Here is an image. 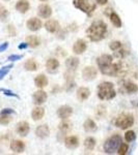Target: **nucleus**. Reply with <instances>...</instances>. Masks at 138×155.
<instances>
[{
	"label": "nucleus",
	"instance_id": "7ed1b4c3",
	"mask_svg": "<svg viewBox=\"0 0 138 155\" xmlns=\"http://www.w3.org/2000/svg\"><path fill=\"white\" fill-rule=\"evenodd\" d=\"M97 95L101 101H111L116 96L114 85L111 82H102L97 89Z\"/></svg>",
	"mask_w": 138,
	"mask_h": 155
},
{
	"label": "nucleus",
	"instance_id": "7c9ffc66",
	"mask_svg": "<svg viewBox=\"0 0 138 155\" xmlns=\"http://www.w3.org/2000/svg\"><path fill=\"white\" fill-rule=\"evenodd\" d=\"M12 120V118L11 114L0 113V124H1V125H7Z\"/></svg>",
	"mask_w": 138,
	"mask_h": 155
},
{
	"label": "nucleus",
	"instance_id": "b1692460",
	"mask_svg": "<svg viewBox=\"0 0 138 155\" xmlns=\"http://www.w3.org/2000/svg\"><path fill=\"white\" fill-rule=\"evenodd\" d=\"M76 96L80 101H86L90 96V90L88 88H86V87H80V88L77 89Z\"/></svg>",
	"mask_w": 138,
	"mask_h": 155
},
{
	"label": "nucleus",
	"instance_id": "423d86ee",
	"mask_svg": "<svg viewBox=\"0 0 138 155\" xmlns=\"http://www.w3.org/2000/svg\"><path fill=\"white\" fill-rule=\"evenodd\" d=\"M134 122H135V118L132 114L122 113L116 117L115 122H114V125L116 126L117 128H120V129H122V130H126V129L133 126Z\"/></svg>",
	"mask_w": 138,
	"mask_h": 155
},
{
	"label": "nucleus",
	"instance_id": "a18cd8bd",
	"mask_svg": "<svg viewBox=\"0 0 138 155\" xmlns=\"http://www.w3.org/2000/svg\"><path fill=\"white\" fill-rule=\"evenodd\" d=\"M40 1H42V2H45V1H48V0H40Z\"/></svg>",
	"mask_w": 138,
	"mask_h": 155
},
{
	"label": "nucleus",
	"instance_id": "ddd939ff",
	"mask_svg": "<svg viewBox=\"0 0 138 155\" xmlns=\"http://www.w3.org/2000/svg\"><path fill=\"white\" fill-rule=\"evenodd\" d=\"M42 26H43L42 20L39 18H36V17L30 18L28 21L26 22V27L30 31H33V32L39 31V30L42 28Z\"/></svg>",
	"mask_w": 138,
	"mask_h": 155
},
{
	"label": "nucleus",
	"instance_id": "dca6fc26",
	"mask_svg": "<svg viewBox=\"0 0 138 155\" xmlns=\"http://www.w3.org/2000/svg\"><path fill=\"white\" fill-rule=\"evenodd\" d=\"M36 136L41 140H45L50 136V128L47 124H42L36 128Z\"/></svg>",
	"mask_w": 138,
	"mask_h": 155
},
{
	"label": "nucleus",
	"instance_id": "a211bd4d",
	"mask_svg": "<svg viewBox=\"0 0 138 155\" xmlns=\"http://www.w3.org/2000/svg\"><path fill=\"white\" fill-rule=\"evenodd\" d=\"M64 146L67 149H76L79 146V139L75 136H69L64 139Z\"/></svg>",
	"mask_w": 138,
	"mask_h": 155
},
{
	"label": "nucleus",
	"instance_id": "49530a36",
	"mask_svg": "<svg viewBox=\"0 0 138 155\" xmlns=\"http://www.w3.org/2000/svg\"><path fill=\"white\" fill-rule=\"evenodd\" d=\"M5 1H7V0H5Z\"/></svg>",
	"mask_w": 138,
	"mask_h": 155
},
{
	"label": "nucleus",
	"instance_id": "c9c22d12",
	"mask_svg": "<svg viewBox=\"0 0 138 155\" xmlns=\"http://www.w3.org/2000/svg\"><path fill=\"white\" fill-rule=\"evenodd\" d=\"M9 17V11L6 9L5 6H3L2 4H0V20L1 21H5Z\"/></svg>",
	"mask_w": 138,
	"mask_h": 155
},
{
	"label": "nucleus",
	"instance_id": "4468645a",
	"mask_svg": "<svg viewBox=\"0 0 138 155\" xmlns=\"http://www.w3.org/2000/svg\"><path fill=\"white\" fill-rule=\"evenodd\" d=\"M44 26H45V29H46L48 32H50V33H57V32L60 30L59 22L57 21V20H54V19L47 20Z\"/></svg>",
	"mask_w": 138,
	"mask_h": 155
},
{
	"label": "nucleus",
	"instance_id": "f257e3e1",
	"mask_svg": "<svg viewBox=\"0 0 138 155\" xmlns=\"http://www.w3.org/2000/svg\"><path fill=\"white\" fill-rule=\"evenodd\" d=\"M98 68L102 72V74L109 77L117 76L122 69V63L120 62H113V57L109 54H102L97 58Z\"/></svg>",
	"mask_w": 138,
	"mask_h": 155
},
{
	"label": "nucleus",
	"instance_id": "bb28decb",
	"mask_svg": "<svg viewBox=\"0 0 138 155\" xmlns=\"http://www.w3.org/2000/svg\"><path fill=\"white\" fill-rule=\"evenodd\" d=\"M96 144H97V141L94 137H87L86 139L84 140V143H83L84 148L85 150H87V151H92V150L95 149V147H96Z\"/></svg>",
	"mask_w": 138,
	"mask_h": 155
},
{
	"label": "nucleus",
	"instance_id": "aec40b11",
	"mask_svg": "<svg viewBox=\"0 0 138 155\" xmlns=\"http://www.w3.org/2000/svg\"><path fill=\"white\" fill-rule=\"evenodd\" d=\"M49 81H48V78L45 76L44 74H37V76L34 78V85L36 87H37L39 89H43L48 85Z\"/></svg>",
	"mask_w": 138,
	"mask_h": 155
},
{
	"label": "nucleus",
	"instance_id": "6ab92c4d",
	"mask_svg": "<svg viewBox=\"0 0 138 155\" xmlns=\"http://www.w3.org/2000/svg\"><path fill=\"white\" fill-rule=\"evenodd\" d=\"M11 149L14 153H23L25 150V143L20 140H14L11 143Z\"/></svg>",
	"mask_w": 138,
	"mask_h": 155
},
{
	"label": "nucleus",
	"instance_id": "c756f323",
	"mask_svg": "<svg viewBox=\"0 0 138 155\" xmlns=\"http://www.w3.org/2000/svg\"><path fill=\"white\" fill-rule=\"evenodd\" d=\"M58 128L61 134H67V132H69L72 129V123L69 121H64H64L58 125Z\"/></svg>",
	"mask_w": 138,
	"mask_h": 155
},
{
	"label": "nucleus",
	"instance_id": "a19ab883",
	"mask_svg": "<svg viewBox=\"0 0 138 155\" xmlns=\"http://www.w3.org/2000/svg\"><path fill=\"white\" fill-rule=\"evenodd\" d=\"M23 58V55H11V56L9 57V61H18V60H21Z\"/></svg>",
	"mask_w": 138,
	"mask_h": 155
},
{
	"label": "nucleus",
	"instance_id": "ea45409f",
	"mask_svg": "<svg viewBox=\"0 0 138 155\" xmlns=\"http://www.w3.org/2000/svg\"><path fill=\"white\" fill-rule=\"evenodd\" d=\"M7 31H9V33L11 36H16L17 31H16L15 26H12V25H9V26H7Z\"/></svg>",
	"mask_w": 138,
	"mask_h": 155
},
{
	"label": "nucleus",
	"instance_id": "f8f14e48",
	"mask_svg": "<svg viewBox=\"0 0 138 155\" xmlns=\"http://www.w3.org/2000/svg\"><path fill=\"white\" fill-rule=\"evenodd\" d=\"M86 49H87V42L82 38L77 39V41H75V44L73 45V52L76 55L83 54L84 52L86 51Z\"/></svg>",
	"mask_w": 138,
	"mask_h": 155
},
{
	"label": "nucleus",
	"instance_id": "5701e85b",
	"mask_svg": "<svg viewBox=\"0 0 138 155\" xmlns=\"http://www.w3.org/2000/svg\"><path fill=\"white\" fill-rule=\"evenodd\" d=\"M83 129L85 132H88V134H91V132H96L98 129V126L96 124V122L92 119H86L83 123Z\"/></svg>",
	"mask_w": 138,
	"mask_h": 155
},
{
	"label": "nucleus",
	"instance_id": "e433bc0d",
	"mask_svg": "<svg viewBox=\"0 0 138 155\" xmlns=\"http://www.w3.org/2000/svg\"><path fill=\"white\" fill-rule=\"evenodd\" d=\"M12 68V64H9V65H6V66L2 67V68L0 69V81H1V80L3 79L7 74H9Z\"/></svg>",
	"mask_w": 138,
	"mask_h": 155
},
{
	"label": "nucleus",
	"instance_id": "79ce46f5",
	"mask_svg": "<svg viewBox=\"0 0 138 155\" xmlns=\"http://www.w3.org/2000/svg\"><path fill=\"white\" fill-rule=\"evenodd\" d=\"M7 48H9V42H7V41L3 42L2 45H0V53H1V52H3V51H5Z\"/></svg>",
	"mask_w": 138,
	"mask_h": 155
},
{
	"label": "nucleus",
	"instance_id": "20e7f679",
	"mask_svg": "<svg viewBox=\"0 0 138 155\" xmlns=\"http://www.w3.org/2000/svg\"><path fill=\"white\" fill-rule=\"evenodd\" d=\"M122 139L119 134H114L105 141L103 145V149L106 154H113L117 151L119 145L122 144Z\"/></svg>",
	"mask_w": 138,
	"mask_h": 155
},
{
	"label": "nucleus",
	"instance_id": "473e14b6",
	"mask_svg": "<svg viewBox=\"0 0 138 155\" xmlns=\"http://www.w3.org/2000/svg\"><path fill=\"white\" fill-rule=\"evenodd\" d=\"M122 47H124V46H122V42L119 41H111L109 44V49L111 50V51H113V52L119 51V50L122 49Z\"/></svg>",
	"mask_w": 138,
	"mask_h": 155
},
{
	"label": "nucleus",
	"instance_id": "f704fd0d",
	"mask_svg": "<svg viewBox=\"0 0 138 155\" xmlns=\"http://www.w3.org/2000/svg\"><path fill=\"white\" fill-rule=\"evenodd\" d=\"M128 151H129V145H128V143H122L119 145V149H117V154L119 155H126L128 153Z\"/></svg>",
	"mask_w": 138,
	"mask_h": 155
},
{
	"label": "nucleus",
	"instance_id": "412c9836",
	"mask_svg": "<svg viewBox=\"0 0 138 155\" xmlns=\"http://www.w3.org/2000/svg\"><path fill=\"white\" fill-rule=\"evenodd\" d=\"M79 59L77 57H69L66 60V66L67 68V71H75L79 66Z\"/></svg>",
	"mask_w": 138,
	"mask_h": 155
},
{
	"label": "nucleus",
	"instance_id": "72a5a7b5",
	"mask_svg": "<svg viewBox=\"0 0 138 155\" xmlns=\"http://www.w3.org/2000/svg\"><path fill=\"white\" fill-rule=\"evenodd\" d=\"M125 140H126L127 143H131V142H134L136 140V134L133 130H127L126 134H125Z\"/></svg>",
	"mask_w": 138,
	"mask_h": 155
},
{
	"label": "nucleus",
	"instance_id": "f3484780",
	"mask_svg": "<svg viewBox=\"0 0 138 155\" xmlns=\"http://www.w3.org/2000/svg\"><path fill=\"white\" fill-rule=\"evenodd\" d=\"M16 130H17V132H18L19 136L26 137L27 134H29V130H30V126H29L28 122H26V121H20L19 123L17 124Z\"/></svg>",
	"mask_w": 138,
	"mask_h": 155
},
{
	"label": "nucleus",
	"instance_id": "9d476101",
	"mask_svg": "<svg viewBox=\"0 0 138 155\" xmlns=\"http://www.w3.org/2000/svg\"><path fill=\"white\" fill-rule=\"evenodd\" d=\"M47 98H48V95H47V92H45L44 90H37L32 95V101L36 106H42L43 104L46 102Z\"/></svg>",
	"mask_w": 138,
	"mask_h": 155
},
{
	"label": "nucleus",
	"instance_id": "4be33fe9",
	"mask_svg": "<svg viewBox=\"0 0 138 155\" xmlns=\"http://www.w3.org/2000/svg\"><path fill=\"white\" fill-rule=\"evenodd\" d=\"M45 116V109L42 107L41 106H36L32 110L31 112V118L33 121H39V120H42Z\"/></svg>",
	"mask_w": 138,
	"mask_h": 155
},
{
	"label": "nucleus",
	"instance_id": "2eb2a0df",
	"mask_svg": "<svg viewBox=\"0 0 138 155\" xmlns=\"http://www.w3.org/2000/svg\"><path fill=\"white\" fill-rule=\"evenodd\" d=\"M59 65H60L59 61L56 58H53V57L49 58L46 61V69L49 74H55V72H57L59 68Z\"/></svg>",
	"mask_w": 138,
	"mask_h": 155
},
{
	"label": "nucleus",
	"instance_id": "37998d69",
	"mask_svg": "<svg viewBox=\"0 0 138 155\" xmlns=\"http://www.w3.org/2000/svg\"><path fill=\"white\" fill-rule=\"evenodd\" d=\"M96 1L97 4H99V5H106L107 3H108V0H95Z\"/></svg>",
	"mask_w": 138,
	"mask_h": 155
},
{
	"label": "nucleus",
	"instance_id": "c03bdc74",
	"mask_svg": "<svg viewBox=\"0 0 138 155\" xmlns=\"http://www.w3.org/2000/svg\"><path fill=\"white\" fill-rule=\"evenodd\" d=\"M27 48H28V44H27V42H22V44H20L18 46L19 50H25Z\"/></svg>",
	"mask_w": 138,
	"mask_h": 155
},
{
	"label": "nucleus",
	"instance_id": "9b49d317",
	"mask_svg": "<svg viewBox=\"0 0 138 155\" xmlns=\"http://www.w3.org/2000/svg\"><path fill=\"white\" fill-rule=\"evenodd\" d=\"M52 7L49 4H41L37 7V15L39 17H41L42 19H49L52 16Z\"/></svg>",
	"mask_w": 138,
	"mask_h": 155
},
{
	"label": "nucleus",
	"instance_id": "393cba45",
	"mask_svg": "<svg viewBox=\"0 0 138 155\" xmlns=\"http://www.w3.org/2000/svg\"><path fill=\"white\" fill-rule=\"evenodd\" d=\"M30 8L28 0H18L16 3V9L21 14H26Z\"/></svg>",
	"mask_w": 138,
	"mask_h": 155
},
{
	"label": "nucleus",
	"instance_id": "39448f33",
	"mask_svg": "<svg viewBox=\"0 0 138 155\" xmlns=\"http://www.w3.org/2000/svg\"><path fill=\"white\" fill-rule=\"evenodd\" d=\"M73 4L77 9L84 12L88 17L91 16L97 8V3L92 2V0H74Z\"/></svg>",
	"mask_w": 138,
	"mask_h": 155
},
{
	"label": "nucleus",
	"instance_id": "1a4fd4ad",
	"mask_svg": "<svg viewBox=\"0 0 138 155\" xmlns=\"http://www.w3.org/2000/svg\"><path fill=\"white\" fill-rule=\"evenodd\" d=\"M138 91V86L132 81H125L120 87V92L126 94H135Z\"/></svg>",
	"mask_w": 138,
	"mask_h": 155
},
{
	"label": "nucleus",
	"instance_id": "6e6552de",
	"mask_svg": "<svg viewBox=\"0 0 138 155\" xmlns=\"http://www.w3.org/2000/svg\"><path fill=\"white\" fill-rule=\"evenodd\" d=\"M56 114H57V117H58L59 119L67 120L73 114V107L67 106V104H64V106H61L57 109Z\"/></svg>",
	"mask_w": 138,
	"mask_h": 155
},
{
	"label": "nucleus",
	"instance_id": "58836bf2",
	"mask_svg": "<svg viewBox=\"0 0 138 155\" xmlns=\"http://www.w3.org/2000/svg\"><path fill=\"white\" fill-rule=\"evenodd\" d=\"M0 92H2V93H3L4 95H6V96H9V97H16V98H19V95H18V94L15 93L14 91H12V90H9V89L0 88Z\"/></svg>",
	"mask_w": 138,
	"mask_h": 155
},
{
	"label": "nucleus",
	"instance_id": "0eeeda50",
	"mask_svg": "<svg viewBox=\"0 0 138 155\" xmlns=\"http://www.w3.org/2000/svg\"><path fill=\"white\" fill-rule=\"evenodd\" d=\"M98 76V71L96 67L94 66H86L82 71V78H83L84 81L86 82H91Z\"/></svg>",
	"mask_w": 138,
	"mask_h": 155
},
{
	"label": "nucleus",
	"instance_id": "f03ea898",
	"mask_svg": "<svg viewBox=\"0 0 138 155\" xmlns=\"http://www.w3.org/2000/svg\"><path fill=\"white\" fill-rule=\"evenodd\" d=\"M107 32H108L107 24L102 20H97L92 22L86 29V36L88 37L90 41L98 42L103 41L106 37Z\"/></svg>",
	"mask_w": 138,
	"mask_h": 155
},
{
	"label": "nucleus",
	"instance_id": "cd10ccee",
	"mask_svg": "<svg viewBox=\"0 0 138 155\" xmlns=\"http://www.w3.org/2000/svg\"><path fill=\"white\" fill-rule=\"evenodd\" d=\"M26 42L28 44V47L30 48H37L41 44V39L36 35H28L26 37Z\"/></svg>",
	"mask_w": 138,
	"mask_h": 155
},
{
	"label": "nucleus",
	"instance_id": "c85d7f7f",
	"mask_svg": "<svg viewBox=\"0 0 138 155\" xmlns=\"http://www.w3.org/2000/svg\"><path fill=\"white\" fill-rule=\"evenodd\" d=\"M24 68L27 71H36L39 68V64L34 59H28L24 63Z\"/></svg>",
	"mask_w": 138,
	"mask_h": 155
},
{
	"label": "nucleus",
	"instance_id": "a878e982",
	"mask_svg": "<svg viewBox=\"0 0 138 155\" xmlns=\"http://www.w3.org/2000/svg\"><path fill=\"white\" fill-rule=\"evenodd\" d=\"M108 16H109L110 22H111V24L113 25L115 28H120V27H122V19L119 18V16L116 14V12L111 11V12H110Z\"/></svg>",
	"mask_w": 138,
	"mask_h": 155
},
{
	"label": "nucleus",
	"instance_id": "4c0bfd02",
	"mask_svg": "<svg viewBox=\"0 0 138 155\" xmlns=\"http://www.w3.org/2000/svg\"><path fill=\"white\" fill-rule=\"evenodd\" d=\"M128 54H129V52H128L126 49H124V47H122V49H119V51L114 52V56L117 57V58H120V59L125 58V57H126Z\"/></svg>",
	"mask_w": 138,
	"mask_h": 155
},
{
	"label": "nucleus",
	"instance_id": "2f4dec72",
	"mask_svg": "<svg viewBox=\"0 0 138 155\" xmlns=\"http://www.w3.org/2000/svg\"><path fill=\"white\" fill-rule=\"evenodd\" d=\"M107 114V111H106V107H105L104 106H99L96 109V116L98 117L99 119H103L105 116H106Z\"/></svg>",
	"mask_w": 138,
	"mask_h": 155
}]
</instances>
